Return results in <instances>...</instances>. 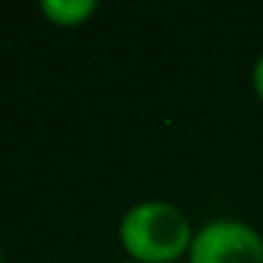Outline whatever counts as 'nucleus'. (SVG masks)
<instances>
[{"label":"nucleus","instance_id":"obj_1","mask_svg":"<svg viewBox=\"0 0 263 263\" xmlns=\"http://www.w3.org/2000/svg\"><path fill=\"white\" fill-rule=\"evenodd\" d=\"M190 218L170 201H139L122 215L119 240L136 263H173L193 246Z\"/></svg>","mask_w":263,"mask_h":263},{"label":"nucleus","instance_id":"obj_2","mask_svg":"<svg viewBox=\"0 0 263 263\" xmlns=\"http://www.w3.org/2000/svg\"><path fill=\"white\" fill-rule=\"evenodd\" d=\"M190 263H263V238L255 227L235 218H218L195 232Z\"/></svg>","mask_w":263,"mask_h":263},{"label":"nucleus","instance_id":"obj_3","mask_svg":"<svg viewBox=\"0 0 263 263\" xmlns=\"http://www.w3.org/2000/svg\"><path fill=\"white\" fill-rule=\"evenodd\" d=\"M40 12L46 14L51 23L57 26H80L97 12V3L93 0H43L40 3Z\"/></svg>","mask_w":263,"mask_h":263},{"label":"nucleus","instance_id":"obj_4","mask_svg":"<svg viewBox=\"0 0 263 263\" xmlns=\"http://www.w3.org/2000/svg\"><path fill=\"white\" fill-rule=\"evenodd\" d=\"M252 85H255V93L263 99V51L255 60V68H252Z\"/></svg>","mask_w":263,"mask_h":263},{"label":"nucleus","instance_id":"obj_5","mask_svg":"<svg viewBox=\"0 0 263 263\" xmlns=\"http://www.w3.org/2000/svg\"><path fill=\"white\" fill-rule=\"evenodd\" d=\"M0 263H3V249H0Z\"/></svg>","mask_w":263,"mask_h":263},{"label":"nucleus","instance_id":"obj_6","mask_svg":"<svg viewBox=\"0 0 263 263\" xmlns=\"http://www.w3.org/2000/svg\"><path fill=\"white\" fill-rule=\"evenodd\" d=\"M122 263H136V260H122Z\"/></svg>","mask_w":263,"mask_h":263}]
</instances>
